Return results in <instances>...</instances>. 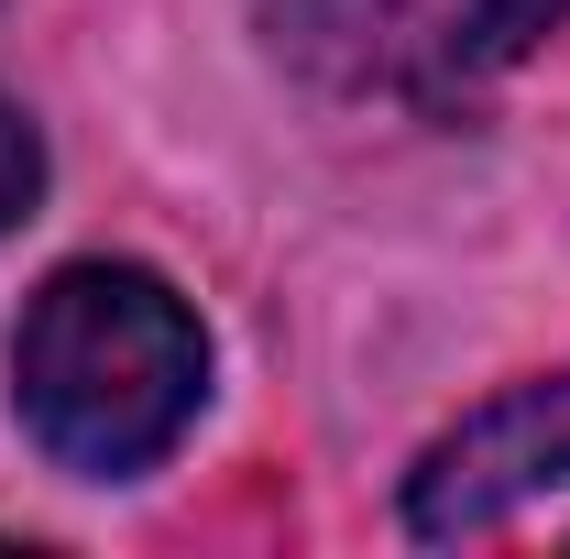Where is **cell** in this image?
I'll list each match as a JSON object with an SVG mask.
<instances>
[{
    "label": "cell",
    "instance_id": "obj_1",
    "mask_svg": "<svg viewBox=\"0 0 570 559\" xmlns=\"http://www.w3.org/2000/svg\"><path fill=\"white\" fill-rule=\"evenodd\" d=\"M209 395V341L187 296L142 264H67L11 330V406L56 472H154Z\"/></svg>",
    "mask_w": 570,
    "mask_h": 559
},
{
    "label": "cell",
    "instance_id": "obj_2",
    "mask_svg": "<svg viewBox=\"0 0 570 559\" xmlns=\"http://www.w3.org/2000/svg\"><path fill=\"white\" fill-rule=\"evenodd\" d=\"M560 472H570V373L560 384H515L483 418L450 428L417 461V483H406V527L417 538H472V527L515 516L527 493H549Z\"/></svg>",
    "mask_w": 570,
    "mask_h": 559
},
{
    "label": "cell",
    "instance_id": "obj_3",
    "mask_svg": "<svg viewBox=\"0 0 570 559\" xmlns=\"http://www.w3.org/2000/svg\"><path fill=\"white\" fill-rule=\"evenodd\" d=\"M560 22H570V0H472L461 33H450V67H461V77H494V67H515L538 33H560Z\"/></svg>",
    "mask_w": 570,
    "mask_h": 559
},
{
    "label": "cell",
    "instance_id": "obj_4",
    "mask_svg": "<svg viewBox=\"0 0 570 559\" xmlns=\"http://www.w3.org/2000/svg\"><path fill=\"white\" fill-rule=\"evenodd\" d=\"M33 187H45V143H33V121H22L11 99H0V231H22Z\"/></svg>",
    "mask_w": 570,
    "mask_h": 559
}]
</instances>
